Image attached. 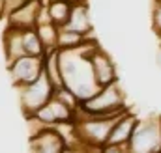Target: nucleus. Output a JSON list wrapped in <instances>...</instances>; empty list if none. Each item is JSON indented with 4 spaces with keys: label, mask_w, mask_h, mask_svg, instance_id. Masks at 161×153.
<instances>
[{
    "label": "nucleus",
    "mask_w": 161,
    "mask_h": 153,
    "mask_svg": "<svg viewBox=\"0 0 161 153\" xmlns=\"http://www.w3.org/2000/svg\"><path fill=\"white\" fill-rule=\"evenodd\" d=\"M68 30L79 32L82 36H92V17H90V6L88 0H79L73 2L69 19L66 23Z\"/></svg>",
    "instance_id": "11"
},
{
    "label": "nucleus",
    "mask_w": 161,
    "mask_h": 153,
    "mask_svg": "<svg viewBox=\"0 0 161 153\" xmlns=\"http://www.w3.org/2000/svg\"><path fill=\"white\" fill-rule=\"evenodd\" d=\"M137 121L139 118L133 114L131 110L124 112V114L116 119V123L113 125V131L109 135V142L107 144H113V146H127L131 136H133V131L137 127Z\"/></svg>",
    "instance_id": "12"
},
{
    "label": "nucleus",
    "mask_w": 161,
    "mask_h": 153,
    "mask_svg": "<svg viewBox=\"0 0 161 153\" xmlns=\"http://www.w3.org/2000/svg\"><path fill=\"white\" fill-rule=\"evenodd\" d=\"M23 49L26 56H45V49L34 30H23Z\"/></svg>",
    "instance_id": "18"
},
{
    "label": "nucleus",
    "mask_w": 161,
    "mask_h": 153,
    "mask_svg": "<svg viewBox=\"0 0 161 153\" xmlns=\"http://www.w3.org/2000/svg\"><path fill=\"white\" fill-rule=\"evenodd\" d=\"M127 112V110H125ZM122 116V114H120ZM120 116H90L77 108L75 112V127L77 136L82 144L92 148H103L109 142V135L113 131V125Z\"/></svg>",
    "instance_id": "2"
},
{
    "label": "nucleus",
    "mask_w": 161,
    "mask_h": 153,
    "mask_svg": "<svg viewBox=\"0 0 161 153\" xmlns=\"http://www.w3.org/2000/svg\"><path fill=\"white\" fill-rule=\"evenodd\" d=\"M43 73L49 76V80L53 82L54 88L64 86V82H62V69H60V60H58V50L45 52V56H43Z\"/></svg>",
    "instance_id": "16"
},
{
    "label": "nucleus",
    "mask_w": 161,
    "mask_h": 153,
    "mask_svg": "<svg viewBox=\"0 0 161 153\" xmlns=\"http://www.w3.org/2000/svg\"><path fill=\"white\" fill-rule=\"evenodd\" d=\"M36 34L40 38L45 52L58 50V26L54 23H41L36 26Z\"/></svg>",
    "instance_id": "17"
},
{
    "label": "nucleus",
    "mask_w": 161,
    "mask_h": 153,
    "mask_svg": "<svg viewBox=\"0 0 161 153\" xmlns=\"http://www.w3.org/2000/svg\"><path fill=\"white\" fill-rule=\"evenodd\" d=\"M79 110L90 116H120L129 108L125 107V97L120 84L113 82V84L101 86L86 101H80Z\"/></svg>",
    "instance_id": "3"
},
{
    "label": "nucleus",
    "mask_w": 161,
    "mask_h": 153,
    "mask_svg": "<svg viewBox=\"0 0 161 153\" xmlns=\"http://www.w3.org/2000/svg\"><path fill=\"white\" fill-rule=\"evenodd\" d=\"M66 142L53 127H43L41 131L30 135L28 153H64Z\"/></svg>",
    "instance_id": "10"
},
{
    "label": "nucleus",
    "mask_w": 161,
    "mask_h": 153,
    "mask_svg": "<svg viewBox=\"0 0 161 153\" xmlns=\"http://www.w3.org/2000/svg\"><path fill=\"white\" fill-rule=\"evenodd\" d=\"M8 71L11 76L13 88H23L34 82L43 73V56H23L8 64Z\"/></svg>",
    "instance_id": "6"
},
{
    "label": "nucleus",
    "mask_w": 161,
    "mask_h": 153,
    "mask_svg": "<svg viewBox=\"0 0 161 153\" xmlns=\"http://www.w3.org/2000/svg\"><path fill=\"white\" fill-rule=\"evenodd\" d=\"M92 36H82L79 32L68 30L66 26L58 28V50H73L79 49L82 45H86L88 41H92Z\"/></svg>",
    "instance_id": "14"
},
{
    "label": "nucleus",
    "mask_w": 161,
    "mask_h": 153,
    "mask_svg": "<svg viewBox=\"0 0 161 153\" xmlns=\"http://www.w3.org/2000/svg\"><path fill=\"white\" fill-rule=\"evenodd\" d=\"M26 0H6V15L9 13V11H13L15 8H19L21 4H25Z\"/></svg>",
    "instance_id": "22"
},
{
    "label": "nucleus",
    "mask_w": 161,
    "mask_h": 153,
    "mask_svg": "<svg viewBox=\"0 0 161 153\" xmlns=\"http://www.w3.org/2000/svg\"><path fill=\"white\" fill-rule=\"evenodd\" d=\"M53 97H56L58 101H62L66 107H69L73 112H77V108L80 107V99L71 92V90H68L66 86H60V88H54V93H53Z\"/></svg>",
    "instance_id": "19"
},
{
    "label": "nucleus",
    "mask_w": 161,
    "mask_h": 153,
    "mask_svg": "<svg viewBox=\"0 0 161 153\" xmlns=\"http://www.w3.org/2000/svg\"><path fill=\"white\" fill-rule=\"evenodd\" d=\"M161 151V116L139 119L133 136L127 144V153Z\"/></svg>",
    "instance_id": "4"
},
{
    "label": "nucleus",
    "mask_w": 161,
    "mask_h": 153,
    "mask_svg": "<svg viewBox=\"0 0 161 153\" xmlns=\"http://www.w3.org/2000/svg\"><path fill=\"white\" fill-rule=\"evenodd\" d=\"M71 6H73L71 0H49L47 2L49 17H51V21L58 28L60 26H66V23L69 19V13H71Z\"/></svg>",
    "instance_id": "15"
},
{
    "label": "nucleus",
    "mask_w": 161,
    "mask_h": 153,
    "mask_svg": "<svg viewBox=\"0 0 161 153\" xmlns=\"http://www.w3.org/2000/svg\"><path fill=\"white\" fill-rule=\"evenodd\" d=\"M17 92H19V105H21L23 114H25V118H30L53 97L54 86L49 80V76L41 73L34 82H30L23 88H17Z\"/></svg>",
    "instance_id": "5"
},
{
    "label": "nucleus",
    "mask_w": 161,
    "mask_h": 153,
    "mask_svg": "<svg viewBox=\"0 0 161 153\" xmlns=\"http://www.w3.org/2000/svg\"><path fill=\"white\" fill-rule=\"evenodd\" d=\"M41 9V0H26L13 11L6 15L8 26L17 30H34L38 26V17Z\"/></svg>",
    "instance_id": "9"
},
{
    "label": "nucleus",
    "mask_w": 161,
    "mask_h": 153,
    "mask_svg": "<svg viewBox=\"0 0 161 153\" xmlns=\"http://www.w3.org/2000/svg\"><path fill=\"white\" fill-rule=\"evenodd\" d=\"M6 17V0H0V19Z\"/></svg>",
    "instance_id": "23"
},
{
    "label": "nucleus",
    "mask_w": 161,
    "mask_h": 153,
    "mask_svg": "<svg viewBox=\"0 0 161 153\" xmlns=\"http://www.w3.org/2000/svg\"><path fill=\"white\" fill-rule=\"evenodd\" d=\"M94 45H96V39L88 41L86 45L73 49V50H58L62 82L80 101H86L99 90L96 78H94V73H92L90 62H88V50Z\"/></svg>",
    "instance_id": "1"
},
{
    "label": "nucleus",
    "mask_w": 161,
    "mask_h": 153,
    "mask_svg": "<svg viewBox=\"0 0 161 153\" xmlns=\"http://www.w3.org/2000/svg\"><path fill=\"white\" fill-rule=\"evenodd\" d=\"M4 56H6V62H13L17 58H23L26 56L25 54V49H23V30H17V28H6L4 32Z\"/></svg>",
    "instance_id": "13"
},
{
    "label": "nucleus",
    "mask_w": 161,
    "mask_h": 153,
    "mask_svg": "<svg viewBox=\"0 0 161 153\" xmlns=\"http://www.w3.org/2000/svg\"><path fill=\"white\" fill-rule=\"evenodd\" d=\"M101 153H127V146H113L107 144L101 148Z\"/></svg>",
    "instance_id": "21"
},
{
    "label": "nucleus",
    "mask_w": 161,
    "mask_h": 153,
    "mask_svg": "<svg viewBox=\"0 0 161 153\" xmlns=\"http://www.w3.org/2000/svg\"><path fill=\"white\" fill-rule=\"evenodd\" d=\"M88 62H90L94 78H96L99 88L113 84V82H118V73H116V66H114L113 58L97 43L88 50Z\"/></svg>",
    "instance_id": "7"
},
{
    "label": "nucleus",
    "mask_w": 161,
    "mask_h": 153,
    "mask_svg": "<svg viewBox=\"0 0 161 153\" xmlns=\"http://www.w3.org/2000/svg\"><path fill=\"white\" fill-rule=\"evenodd\" d=\"M154 28L161 36V0H156L154 4Z\"/></svg>",
    "instance_id": "20"
},
{
    "label": "nucleus",
    "mask_w": 161,
    "mask_h": 153,
    "mask_svg": "<svg viewBox=\"0 0 161 153\" xmlns=\"http://www.w3.org/2000/svg\"><path fill=\"white\" fill-rule=\"evenodd\" d=\"M30 118H34L43 127H56L60 123L73 121L75 119V112L69 107H66L62 101H58L56 97H51L40 110L34 116H30Z\"/></svg>",
    "instance_id": "8"
}]
</instances>
